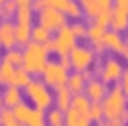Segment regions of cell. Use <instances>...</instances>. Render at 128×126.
I'll return each mask as SVG.
<instances>
[{
	"label": "cell",
	"mask_w": 128,
	"mask_h": 126,
	"mask_svg": "<svg viewBox=\"0 0 128 126\" xmlns=\"http://www.w3.org/2000/svg\"><path fill=\"white\" fill-rule=\"evenodd\" d=\"M100 106H102L104 121H119V123L128 124V98L122 93L121 85L110 87Z\"/></svg>",
	"instance_id": "cell-1"
},
{
	"label": "cell",
	"mask_w": 128,
	"mask_h": 126,
	"mask_svg": "<svg viewBox=\"0 0 128 126\" xmlns=\"http://www.w3.org/2000/svg\"><path fill=\"white\" fill-rule=\"evenodd\" d=\"M24 97L28 98L30 106L39 110V111H43V113H46L54 106V93L41 80H34L32 78L30 84L24 87Z\"/></svg>",
	"instance_id": "cell-2"
},
{
	"label": "cell",
	"mask_w": 128,
	"mask_h": 126,
	"mask_svg": "<svg viewBox=\"0 0 128 126\" xmlns=\"http://www.w3.org/2000/svg\"><path fill=\"white\" fill-rule=\"evenodd\" d=\"M50 61L48 59V50L43 45H37V43L30 41L28 45L24 46L22 50V69L28 72L30 76L35 74H41L45 71L46 63Z\"/></svg>",
	"instance_id": "cell-3"
},
{
	"label": "cell",
	"mask_w": 128,
	"mask_h": 126,
	"mask_svg": "<svg viewBox=\"0 0 128 126\" xmlns=\"http://www.w3.org/2000/svg\"><path fill=\"white\" fill-rule=\"evenodd\" d=\"M124 63L121 61V58L119 56H104V59L100 61L98 69H96V78L98 80H102L106 85H119L122 80V74H124Z\"/></svg>",
	"instance_id": "cell-4"
},
{
	"label": "cell",
	"mask_w": 128,
	"mask_h": 126,
	"mask_svg": "<svg viewBox=\"0 0 128 126\" xmlns=\"http://www.w3.org/2000/svg\"><path fill=\"white\" fill-rule=\"evenodd\" d=\"M98 54L87 45H76L69 54V63L74 72H91V69L96 65Z\"/></svg>",
	"instance_id": "cell-5"
},
{
	"label": "cell",
	"mask_w": 128,
	"mask_h": 126,
	"mask_svg": "<svg viewBox=\"0 0 128 126\" xmlns=\"http://www.w3.org/2000/svg\"><path fill=\"white\" fill-rule=\"evenodd\" d=\"M76 41H78V39L74 37L70 26L67 24V26H63L61 30L56 32V35L50 39L48 45H45V48L48 52H56L58 58H61V56H69L70 54V50L76 46Z\"/></svg>",
	"instance_id": "cell-6"
},
{
	"label": "cell",
	"mask_w": 128,
	"mask_h": 126,
	"mask_svg": "<svg viewBox=\"0 0 128 126\" xmlns=\"http://www.w3.org/2000/svg\"><path fill=\"white\" fill-rule=\"evenodd\" d=\"M69 69H65L63 65H60L58 61H48L45 71L41 72L43 76V84L46 85V87L58 91L61 87H67V80H69Z\"/></svg>",
	"instance_id": "cell-7"
},
{
	"label": "cell",
	"mask_w": 128,
	"mask_h": 126,
	"mask_svg": "<svg viewBox=\"0 0 128 126\" xmlns=\"http://www.w3.org/2000/svg\"><path fill=\"white\" fill-rule=\"evenodd\" d=\"M54 7V9L61 11L65 17H70L74 20H80L82 17V7L78 4V0H34L32 2V7L34 9H43V7Z\"/></svg>",
	"instance_id": "cell-8"
},
{
	"label": "cell",
	"mask_w": 128,
	"mask_h": 126,
	"mask_svg": "<svg viewBox=\"0 0 128 126\" xmlns=\"http://www.w3.org/2000/svg\"><path fill=\"white\" fill-rule=\"evenodd\" d=\"M13 113H15L17 121L20 123V126H46L45 124V113L35 110V108H32L26 102L19 104V106L13 110Z\"/></svg>",
	"instance_id": "cell-9"
},
{
	"label": "cell",
	"mask_w": 128,
	"mask_h": 126,
	"mask_svg": "<svg viewBox=\"0 0 128 126\" xmlns=\"http://www.w3.org/2000/svg\"><path fill=\"white\" fill-rule=\"evenodd\" d=\"M39 24L43 26V28H46L48 32H58V30H61L63 26H67V17L63 15L61 11L54 9V7H43V9H39Z\"/></svg>",
	"instance_id": "cell-10"
},
{
	"label": "cell",
	"mask_w": 128,
	"mask_h": 126,
	"mask_svg": "<svg viewBox=\"0 0 128 126\" xmlns=\"http://www.w3.org/2000/svg\"><path fill=\"white\" fill-rule=\"evenodd\" d=\"M104 26L96 24L95 20H91L89 24H87V32H86V39L89 41V46L93 48L96 54H104V33H106Z\"/></svg>",
	"instance_id": "cell-11"
},
{
	"label": "cell",
	"mask_w": 128,
	"mask_h": 126,
	"mask_svg": "<svg viewBox=\"0 0 128 126\" xmlns=\"http://www.w3.org/2000/svg\"><path fill=\"white\" fill-rule=\"evenodd\" d=\"M126 48V39L122 37V33L115 32V30L108 28L104 33V50L112 52L113 56H122Z\"/></svg>",
	"instance_id": "cell-12"
},
{
	"label": "cell",
	"mask_w": 128,
	"mask_h": 126,
	"mask_svg": "<svg viewBox=\"0 0 128 126\" xmlns=\"http://www.w3.org/2000/svg\"><path fill=\"white\" fill-rule=\"evenodd\" d=\"M108 85L104 84L102 80H98V78H95V76H91L89 80H87V84H86V89H84V95H86V98L89 102H102L104 100V97L108 95Z\"/></svg>",
	"instance_id": "cell-13"
},
{
	"label": "cell",
	"mask_w": 128,
	"mask_h": 126,
	"mask_svg": "<svg viewBox=\"0 0 128 126\" xmlns=\"http://www.w3.org/2000/svg\"><path fill=\"white\" fill-rule=\"evenodd\" d=\"M0 46L4 50L17 48V39H15V22L13 20L0 19Z\"/></svg>",
	"instance_id": "cell-14"
},
{
	"label": "cell",
	"mask_w": 128,
	"mask_h": 126,
	"mask_svg": "<svg viewBox=\"0 0 128 126\" xmlns=\"http://www.w3.org/2000/svg\"><path fill=\"white\" fill-rule=\"evenodd\" d=\"M78 4H80L82 11L86 13L89 19H95L100 11L112 9L113 0H78Z\"/></svg>",
	"instance_id": "cell-15"
},
{
	"label": "cell",
	"mask_w": 128,
	"mask_h": 126,
	"mask_svg": "<svg viewBox=\"0 0 128 126\" xmlns=\"http://www.w3.org/2000/svg\"><path fill=\"white\" fill-rule=\"evenodd\" d=\"M2 102H4V108H8V110H15L19 104L24 102L22 89L13 87V85H6L4 91H2Z\"/></svg>",
	"instance_id": "cell-16"
},
{
	"label": "cell",
	"mask_w": 128,
	"mask_h": 126,
	"mask_svg": "<svg viewBox=\"0 0 128 126\" xmlns=\"http://www.w3.org/2000/svg\"><path fill=\"white\" fill-rule=\"evenodd\" d=\"M110 28L115 30L119 33L128 32V11L122 7L113 6L112 7V20H110Z\"/></svg>",
	"instance_id": "cell-17"
},
{
	"label": "cell",
	"mask_w": 128,
	"mask_h": 126,
	"mask_svg": "<svg viewBox=\"0 0 128 126\" xmlns=\"http://www.w3.org/2000/svg\"><path fill=\"white\" fill-rule=\"evenodd\" d=\"M89 78H91V72H70L67 80V89L72 95H82Z\"/></svg>",
	"instance_id": "cell-18"
},
{
	"label": "cell",
	"mask_w": 128,
	"mask_h": 126,
	"mask_svg": "<svg viewBox=\"0 0 128 126\" xmlns=\"http://www.w3.org/2000/svg\"><path fill=\"white\" fill-rule=\"evenodd\" d=\"M32 19H34L32 4H20V6H17V11H15V24L17 26H34Z\"/></svg>",
	"instance_id": "cell-19"
},
{
	"label": "cell",
	"mask_w": 128,
	"mask_h": 126,
	"mask_svg": "<svg viewBox=\"0 0 128 126\" xmlns=\"http://www.w3.org/2000/svg\"><path fill=\"white\" fill-rule=\"evenodd\" d=\"M63 126H93V123L89 121V117H87L86 113L69 110V111H65Z\"/></svg>",
	"instance_id": "cell-20"
},
{
	"label": "cell",
	"mask_w": 128,
	"mask_h": 126,
	"mask_svg": "<svg viewBox=\"0 0 128 126\" xmlns=\"http://www.w3.org/2000/svg\"><path fill=\"white\" fill-rule=\"evenodd\" d=\"M70 102H72V93L67 89V87H61L56 91V95H54V106H56V110H60V111H69L70 110Z\"/></svg>",
	"instance_id": "cell-21"
},
{
	"label": "cell",
	"mask_w": 128,
	"mask_h": 126,
	"mask_svg": "<svg viewBox=\"0 0 128 126\" xmlns=\"http://www.w3.org/2000/svg\"><path fill=\"white\" fill-rule=\"evenodd\" d=\"M52 39V33L48 32L46 28H43L41 24H35L32 26V43H37V45H48Z\"/></svg>",
	"instance_id": "cell-22"
},
{
	"label": "cell",
	"mask_w": 128,
	"mask_h": 126,
	"mask_svg": "<svg viewBox=\"0 0 128 126\" xmlns=\"http://www.w3.org/2000/svg\"><path fill=\"white\" fill-rule=\"evenodd\" d=\"M2 61H6L8 65H11L13 69L22 67V50H19V46H17V48L6 50L4 56H2Z\"/></svg>",
	"instance_id": "cell-23"
},
{
	"label": "cell",
	"mask_w": 128,
	"mask_h": 126,
	"mask_svg": "<svg viewBox=\"0 0 128 126\" xmlns=\"http://www.w3.org/2000/svg\"><path fill=\"white\" fill-rule=\"evenodd\" d=\"M30 80H32V76H30L22 67H19V69H15V72H13V78H11V84L10 85L19 87V89H24L26 85L30 84Z\"/></svg>",
	"instance_id": "cell-24"
},
{
	"label": "cell",
	"mask_w": 128,
	"mask_h": 126,
	"mask_svg": "<svg viewBox=\"0 0 128 126\" xmlns=\"http://www.w3.org/2000/svg\"><path fill=\"white\" fill-rule=\"evenodd\" d=\"M89 106H91V102L86 98V95H72V102H70V110H74V111H80V113H86L87 115V111H89Z\"/></svg>",
	"instance_id": "cell-25"
},
{
	"label": "cell",
	"mask_w": 128,
	"mask_h": 126,
	"mask_svg": "<svg viewBox=\"0 0 128 126\" xmlns=\"http://www.w3.org/2000/svg\"><path fill=\"white\" fill-rule=\"evenodd\" d=\"M63 119H65V113L60 110H48L45 113V124L46 126H63Z\"/></svg>",
	"instance_id": "cell-26"
},
{
	"label": "cell",
	"mask_w": 128,
	"mask_h": 126,
	"mask_svg": "<svg viewBox=\"0 0 128 126\" xmlns=\"http://www.w3.org/2000/svg\"><path fill=\"white\" fill-rule=\"evenodd\" d=\"M0 126H20V123L17 121L13 110H8V108H2L0 110Z\"/></svg>",
	"instance_id": "cell-27"
},
{
	"label": "cell",
	"mask_w": 128,
	"mask_h": 126,
	"mask_svg": "<svg viewBox=\"0 0 128 126\" xmlns=\"http://www.w3.org/2000/svg\"><path fill=\"white\" fill-rule=\"evenodd\" d=\"M87 117L93 124H100L104 121V113H102V106L98 102H91L89 106V111H87Z\"/></svg>",
	"instance_id": "cell-28"
},
{
	"label": "cell",
	"mask_w": 128,
	"mask_h": 126,
	"mask_svg": "<svg viewBox=\"0 0 128 126\" xmlns=\"http://www.w3.org/2000/svg\"><path fill=\"white\" fill-rule=\"evenodd\" d=\"M13 72H15V69L0 59V85H10L11 78H13Z\"/></svg>",
	"instance_id": "cell-29"
},
{
	"label": "cell",
	"mask_w": 128,
	"mask_h": 126,
	"mask_svg": "<svg viewBox=\"0 0 128 126\" xmlns=\"http://www.w3.org/2000/svg\"><path fill=\"white\" fill-rule=\"evenodd\" d=\"M17 11V2L15 0H6V2L0 6V13H2V19L11 20V17H15Z\"/></svg>",
	"instance_id": "cell-30"
},
{
	"label": "cell",
	"mask_w": 128,
	"mask_h": 126,
	"mask_svg": "<svg viewBox=\"0 0 128 126\" xmlns=\"http://www.w3.org/2000/svg\"><path fill=\"white\" fill-rule=\"evenodd\" d=\"M69 26H70V30H72V33H74L76 39L86 37V32H87V24L86 22H82V20H72V24H69Z\"/></svg>",
	"instance_id": "cell-31"
},
{
	"label": "cell",
	"mask_w": 128,
	"mask_h": 126,
	"mask_svg": "<svg viewBox=\"0 0 128 126\" xmlns=\"http://www.w3.org/2000/svg\"><path fill=\"white\" fill-rule=\"evenodd\" d=\"M121 89H122V93L126 95V98H128V67L124 69V74H122V80H121Z\"/></svg>",
	"instance_id": "cell-32"
},
{
	"label": "cell",
	"mask_w": 128,
	"mask_h": 126,
	"mask_svg": "<svg viewBox=\"0 0 128 126\" xmlns=\"http://www.w3.org/2000/svg\"><path fill=\"white\" fill-rule=\"evenodd\" d=\"M98 126H126L124 123H119V121H102Z\"/></svg>",
	"instance_id": "cell-33"
},
{
	"label": "cell",
	"mask_w": 128,
	"mask_h": 126,
	"mask_svg": "<svg viewBox=\"0 0 128 126\" xmlns=\"http://www.w3.org/2000/svg\"><path fill=\"white\" fill-rule=\"evenodd\" d=\"M17 2V6H20V4H32L34 0H15Z\"/></svg>",
	"instance_id": "cell-34"
},
{
	"label": "cell",
	"mask_w": 128,
	"mask_h": 126,
	"mask_svg": "<svg viewBox=\"0 0 128 126\" xmlns=\"http://www.w3.org/2000/svg\"><path fill=\"white\" fill-rule=\"evenodd\" d=\"M122 56H124V59L128 61V39H126V48H124V54H122Z\"/></svg>",
	"instance_id": "cell-35"
},
{
	"label": "cell",
	"mask_w": 128,
	"mask_h": 126,
	"mask_svg": "<svg viewBox=\"0 0 128 126\" xmlns=\"http://www.w3.org/2000/svg\"><path fill=\"white\" fill-rule=\"evenodd\" d=\"M4 108V102H2V93H0V110Z\"/></svg>",
	"instance_id": "cell-36"
},
{
	"label": "cell",
	"mask_w": 128,
	"mask_h": 126,
	"mask_svg": "<svg viewBox=\"0 0 128 126\" xmlns=\"http://www.w3.org/2000/svg\"><path fill=\"white\" fill-rule=\"evenodd\" d=\"M0 59H2V46H0Z\"/></svg>",
	"instance_id": "cell-37"
},
{
	"label": "cell",
	"mask_w": 128,
	"mask_h": 126,
	"mask_svg": "<svg viewBox=\"0 0 128 126\" xmlns=\"http://www.w3.org/2000/svg\"><path fill=\"white\" fill-rule=\"evenodd\" d=\"M4 2H6V0H0V6H2V4H4Z\"/></svg>",
	"instance_id": "cell-38"
},
{
	"label": "cell",
	"mask_w": 128,
	"mask_h": 126,
	"mask_svg": "<svg viewBox=\"0 0 128 126\" xmlns=\"http://www.w3.org/2000/svg\"><path fill=\"white\" fill-rule=\"evenodd\" d=\"M0 19H2V13H0Z\"/></svg>",
	"instance_id": "cell-39"
}]
</instances>
